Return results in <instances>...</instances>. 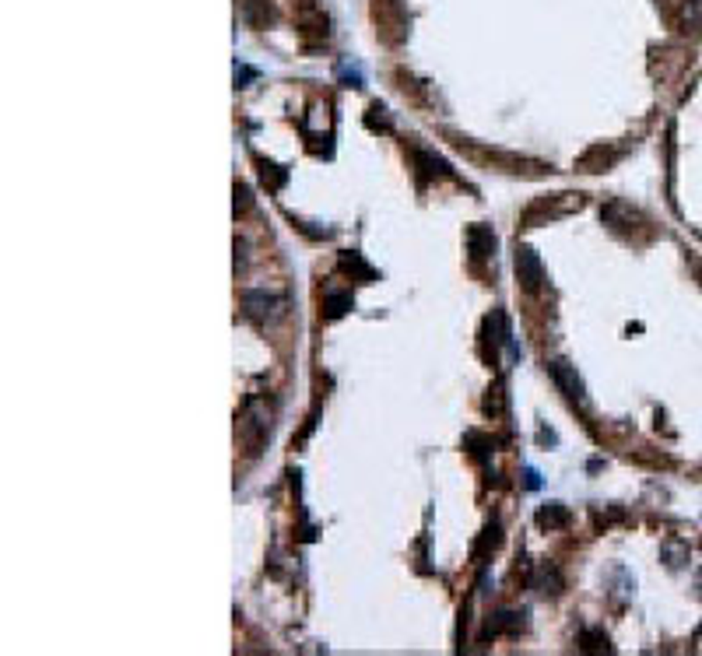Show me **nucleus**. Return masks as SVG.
Segmentation results:
<instances>
[{"label":"nucleus","instance_id":"1","mask_svg":"<svg viewBox=\"0 0 702 656\" xmlns=\"http://www.w3.org/2000/svg\"><path fill=\"white\" fill-rule=\"evenodd\" d=\"M516 278L527 291H537L541 281H544V267H541V256H537L531 246L516 249Z\"/></svg>","mask_w":702,"mask_h":656},{"label":"nucleus","instance_id":"2","mask_svg":"<svg viewBox=\"0 0 702 656\" xmlns=\"http://www.w3.org/2000/svg\"><path fill=\"white\" fill-rule=\"evenodd\" d=\"M548 372H551V379L562 386V393L573 400V404H586V393H583V379L576 375V365H569V362H551L548 365Z\"/></svg>","mask_w":702,"mask_h":656},{"label":"nucleus","instance_id":"3","mask_svg":"<svg viewBox=\"0 0 702 656\" xmlns=\"http://www.w3.org/2000/svg\"><path fill=\"white\" fill-rule=\"evenodd\" d=\"M467 246H471V256H474V260H485L488 253H496V236H492V228H485V225L467 228Z\"/></svg>","mask_w":702,"mask_h":656},{"label":"nucleus","instance_id":"4","mask_svg":"<svg viewBox=\"0 0 702 656\" xmlns=\"http://www.w3.org/2000/svg\"><path fill=\"white\" fill-rule=\"evenodd\" d=\"M537 523L541 527H562V523H569V509L566 505H558V502H551V505H544L541 513H537Z\"/></svg>","mask_w":702,"mask_h":656},{"label":"nucleus","instance_id":"5","mask_svg":"<svg viewBox=\"0 0 702 656\" xmlns=\"http://www.w3.org/2000/svg\"><path fill=\"white\" fill-rule=\"evenodd\" d=\"M663 558H667L671 569H681V565L688 562V547H685L681 540H667V544H663Z\"/></svg>","mask_w":702,"mask_h":656},{"label":"nucleus","instance_id":"6","mask_svg":"<svg viewBox=\"0 0 702 656\" xmlns=\"http://www.w3.org/2000/svg\"><path fill=\"white\" fill-rule=\"evenodd\" d=\"M327 306H331V309H327V316H341V313L351 306V295H331V298H327Z\"/></svg>","mask_w":702,"mask_h":656},{"label":"nucleus","instance_id":"7","mask_svg":"<svg viewBox=\"0 0 702 656\" xmlns=\"http://www.w3.org/2000/svg\"><path fill=\"white\" fill-rule=\"evenodd\" d=\"M341 74H344V81H351V84H355V88H362V71H358V67L351 71V67L344 64V67H341Z\"/></svg>","mask_w":702,"mask_h":656},{"label":"nucleus","instance_id":"8","mask_svg":"<svg viewBox=\"0 0 702 656\" xmlns=\"http://www.w3.org/2000/svg\"><path fill=\"white\" fill-rule=\"evenodd\" d=\"M541 481H537V470H527V488H537Z\"/></svg>","mask_w":702,"mask_h":656},{"label":"nucleus","instance_id":"9","mask_svg":"<svg viewBox=\"0 0 702 656\" xmlns=\"http://www.w3.org/2000/svg\"><path fill=\"white\" fill-rule=\"evenodd\" d=\"M696 590H699V597H702V569H699V575H696Z\"/></svg>","mask_w":702,"mask_h":656}]
</instances>
